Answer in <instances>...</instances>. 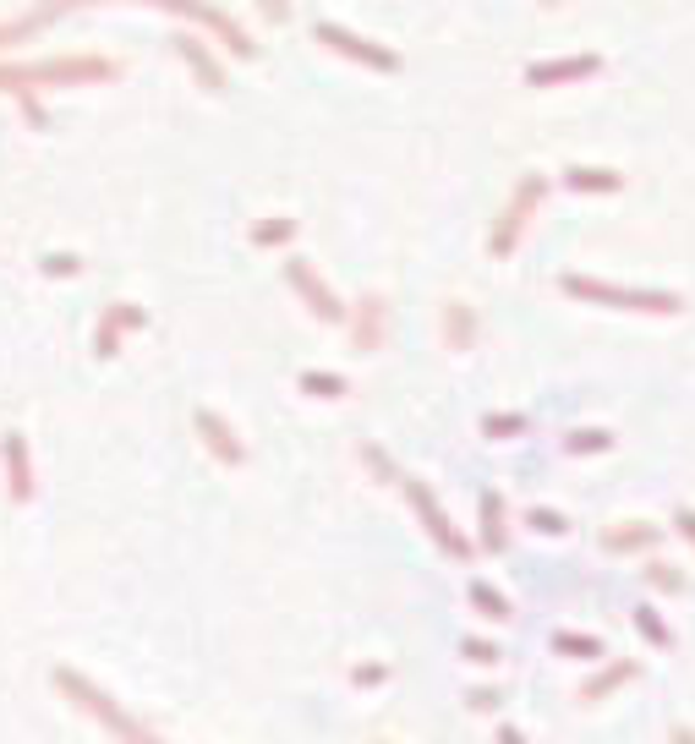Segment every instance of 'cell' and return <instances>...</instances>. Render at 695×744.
I'll return each mask as SVG.
<instances>
[{
  "mask_svg": "<svg viewBox=\"0 0 695 744\" xmlns=\"http://www.w3.org/2000/svg\"><path fill=\"white\" fill-rule=\"evenodd\" d=\"M55 690H61L66 701L77 706V712L99 717V723L110 728V734L121 739V744H165V739L154 734V728H143V723H137L132 712H121V706H115V701H110V695L99 690L94 679H83V673H77V668H55Z\"/></svg>",
  "mask_w": 695,
  "mask_h": 744,
  "instance_id": "cell-1",
  "label": "cell"
},
{
  "mask_svg": "<svg viewBox=\"0 0 695 744\" xmlns=\"http://www.w3.org/2000/svg\"><path fill=\"white\" fill-rule=\"evenodd\" d=\"M564 296L619 307V312H657V318H674L685 307L674 290H630V285H608V279H586V274H564Z\"/></svg>",
  "mask_w": 695,
  "mask_h": 744,
  "instance_id": "cell-2",
  "label": "cell"
},
{
  "mask_svg": "<svg viewBox=\"0 0 695 744\" xmlns=\"http://www.w3.org/2000/svg\"><path fill=\"white\" fill-rule=\"evenodd\" d=\"M72 6H94V0H50V6H39V22H55L61 11H72ZM148 6H159V11H181V17L203 22V28H208V33H219V39H225V50H230V55H241V61H252V55H258V44H252L247 33H241L236 22L225 17V11L203 6V0H148Z\"/></svg>",
  "mask_w": 695,
  "mask_h": 744,
  "instance_id": "cell-3",
  "label": "cell"
},
{
  "mask_svg": "<svg viewBox=\"0 0 695 744\" xmlns=\"http://www.w3.org/2000/svg\"><path fill=\"white\" fill-rule=\"evenodd\" d=\"M542 197H548V176H537V170H526V176L515 181V192H509L504 214H498L493 236H488V252H493V258H509V252L520 247V236H526L531 214H537V208H542Z\"/></svg>",
  "mask_w": 695,
  "mask_h": 744,
  "instance_id": "cell-4",
  "label": "cell"
},
{
  "mask_svg": "<svg viewBox=\"0 0 695 744\" xmlns=\"http://www.w3.org/2000/svg\"><path fill=\"white\" fill-rule=\"evenodd\" d=\"M312 39H318L323 50L356 61V66H373V72H400V55L389 50V44H373V39H362V33L340 28V22H318V28H312Z\"/></svg>",
  "mask_w": 695,
  "mask_h": 744,
  "instance_id": "cell-5",
  "label": "cell"
},
{
  "mask_svg": "<svg viewBox=\"0 0 695 744\" xmlns=\"http://www.w3.org/2000/svg\"><path fill=\"white\" fill-rule=\"evenodd\" d=\"M285 285H291L296 296L307 301V312H312L318 323H345V312H351V307H345V301L334 296L329 285H323V274L312 269L307 258H285Z\"/></svg>",
  "mask_w": 695,
  "mask_h": 744,
  "instance_id": "cell-6",
  "label": "cell"
},
{
  "mask_svg": "<svg viewBox=\"0 0 695 744\" xmlns=\"http://www.w3.org/2000/svg\"><path fill=\"white\" fill-rule=\"evenodd\" d=\"M405 498H411V509L422 515V526H427V537L438 542L444 553H455V558H466L471 548H466V537H460L455 526H449V515H444V504L433 498V487L427 482H416V476H405Z\"/></svg>",
  "mask_w": 695,
  "mask_h": 744,
  "instance_id": "cell-7",
  "label": "cell"
},
{
  "mask_svg": "<svg viewBox=\"0 0 695 744\" xmlns=\"http://www.w3.org/2000/svg\"><path fill=\"white\" fill-rule=\"evenodd\" d=\"M39 77L44 88H77V83H110V77H121V66L104 61V55H61V61H44Z\"/></svg>",
  "mask_w": 695,
  "mask_h": 744,
  "instance_id": "cell-8",
  "label": "cell"
},
{
  "mask_svg": "<svg viewBox=\"0 0 695 744\" xmlns=\"http://www.w3.org/2000/svg\"><path fill=\"white\" fill-rule=\"evenodd\" d=\"M192 427H198L203 449H208V455H214L219 465H247V444H241V438H236V427H230L219 411L198 405V411H192Z\"/></svg>",
  "mask_w": 695,
  "mask_h": 744,
  "instance_id": "cell-9",
  "label": "cell"
},
{
  "mask_svg": "<svg viewBox=\"0 0 695 744\" xmlns=\"http://www.w3.org/2000/svg\"><path fill=\"white\" fill-rule=\"evenodd\" d=\"M351 345L362 356H373V351H384V334H389V301L384 296H362L351 312Z\"/></svg>",
  "mask_w": 695,
  "mask_h": 744,
  "instance_id": "cell-10",
  "label": "cell"
},
{
  "mask_svg": "<svg viewBox=\"0 0 695 744\" xmlns=\"http://www.w3.org/2000/svg\"><path fill=\"white\" fill-rule=\"evenodd\" d=\"M148 323V312L143 307H132V301H110V312L99 318V334H94V351L110 362V356H121V334L126 329H143Z\"/></svg>",
  "mask_w": 695,
  "mask_h": 744,
  "instance_id": "cell-11",
  "label": "cell"
},
{
  "mask_svg": "<svg viewBox=\"0 0 695 744\" xmlns=\"http://www.w3.org/2000/svg\"><path fill=\"white\" fill-rule=\"evenodd\" d=\"M602 72V55H564V61H537L526 72L531 88H559V83H581V77Z\"/></svg>",
  "mask_w": 695,
  "mask_h": 744,
  "instance_id": "cell-12",
  "label": "cell"
},
{
  "mask_svg": "<svg viewBox=\"0 0 695 744\" xmlns=\"http://www.w3.org/2000/svg\"><path fill=\"white\" fill-rule=\"evenodd\" d=\"M0 455H6V487L17 504H28L33 498V460H28V438L22 433H6L0 438Z\"/></svg>",
  "mask_w": 695,
  "mask_h": 744,
  "instance_id": "cell-13",
  "label": "cell"
},
{
  "mask_svg": "<svg viewBox=\"0 0 695 744\" xmlns=\"http://www.w3.org/2000/svg\"><path fill=\"white\" fill-rule=\"evenodd\" d=\"M176 55L192 66V77H198V83H203L208 93H225V66H219L214 55H208V44H203V39L181 33V39H176Z\"/></svg>",
  "mask_w": 695,
  "mask_h": 744,
  "instance_id": "cell-14",
  "label": "cell"
},
{
  "mask_svg": "<svg viewBox=\"0 0 695 744\" xmlns=\"http://www.w3.org/2000/svg\"><path fill=\"white\" fill-rule=\"evenodd\" d=\"M477 307L471 301H444V345L449 351H477Z\"/></svg>",
  "mask_w": 695,
  "mask_h": 744,
  "instance_id": "cell-15",
  "label": "cell"
},
{
  "mask_svg": "<svg viewBox=\"0 0 695 744\" xmlns=\"http://www.w3.org/2000/svg\"><path fill=\"white\" fill-rule=\"evenodd\" d=\"M482 548L504 553V498L498 493H482Z\"/></svg>",
  "mask_w": 695,
  "mask_h": 744,
  "instance_id": "cell-16",
  "label": "cell"
},
{
  "mask_svg": "<svg viewBox=\"0 0 695 744\" xmlns=\"http://www.w3.org/2000/svg\"><path fill=\"white\" fill-rule=\"evenodd\" d=\"M564 181L575 186V192H619L624 176L619 170H592V165H575V170H564Z\"/></svg>",
  "mask_w": 695,
  "mask_h": 744,
  "instance_id": "cell-17",
  "label": "cell"
},
{
  "mask_svg": "<svg viewBox=\"0 0 695 744\" xmlns=\"http://www.w3.org/2000/svg\"><path fill=\"white\" fill-rule=\"evenodd\" d=\"M663 537L657 526H646V520H635V526H624V531H608V553H635V548H652V542Z\"/></svg>",
  "mask_w": 695,
  "mask_h": 744,
  "instance_id": "cell-18",
  "label": "cell"
},
{
  "mask_svg": "<svg viewBox=\"0 0 695 744\" xmlns=\"http://www.w3.org/2000/svg\"><path fill=\"white\" fill-rule=\"evenodd\" d=\"M471 608H477L488 624H504V619H509V602L498 597V591L488 586V580H471Z\"/></svg>",
  "mask_w": 695,
  "mask_h": 744,
  "instance_id": "cell-19",
  "label": "cell"
},
{
  "mask_svg": "<svg viewBox=\"0 0 695 744\" xmlns=\"http://www.w3.org/2000/svg\"><path fill=\"white\" fill-rule=\"evenodd\" d=\"M296 383H301V394H312V400H340V394L351 389L340 372H301Z\"/></svg>",
  "mask_w": 695,
  "mask_h": 744,
  "instance_id": "cell-20",
  "label": "cell"
},
{
  "mask_svg": "<svg viewBox=\"0 0 695 744\" xmlns=\"http://www.w3.org/2000/svg\"><path fill=\"white\" fill-rule=\"evenodd\" d=\"M296 236V219H263V225H252V247H280V241Z\"/></svg>",
  "mask_w": 695,
  "mask_h": 744,
  "instance_id": "cell-21",
  "label": "cell"
},
{
  "mask_svg": "<svg viewBox=\"0 0 695 744\" xmlns=\"http://www.w3.org/2000/svg\"><path fill=\"white\" fill-rule=\"evenodd\" d=\"M602 449H613V433H602V427H592V433H570V455H602Z\"/></svg>",
  "mask_w": 695,
  "mask_h": 744,
  "instance_id": "cell-22",
  "label": "cell"
},
{
  "mask_svg": "<svg viewBox=\"0 0 695 744\" xmlns=\"http://www.w3.org/2000/svg\"><path fill=\"white\" fill-rule=\"evenodd\" d=\"M526 526H531V531H542V537H564V531H570V520H564L559 509H531Z\"/></svg>",
  "mask_w": 695,
  "mask_h": 744,
  "instance_id": "cell-23",
  "label": "cell"
},
{
  "mask_svg": "<svg viewBox=\"0 0 695 744\" xmlns=\"http://www.w3.org/2000/svg\"><path fill=\"white\" fill-rule=\"evenodd\" d=\"M33 28H44L39 22V11H28V17H17V22H0V50H11V44H22Z\"/></svg>",
  "mask_w": 695,
  "mask_h": 744,
  "instance_id": "cell-24",
  "label": "cell"
},
{
  "mask_svg": "<svg viewBox=\"0 0 695 744\" xmlns=\"http://www.w3.org/2000/svg\"><path fill=\"white\" fill-rule=\"evenodd\" d=\"M39 269L55 274V279H72V274H83V258H72V252H50V258H39Z\"/></svg>",
  "mask_w": 695,
  "mask_h": 744,
  "instance_id": "cell-25",
  "label": "cell"
},
{
  "mask_svg": "<svg viewBox=\"0 0 695 744\" xmlns=\"http://www.w3.org/2000/svg\"><path fill=\"white\" fill-rule=\"evenodd\" d=\"M526 416H488V422H482V433L488 438H515V433H526Z\"/></svg>",
  "mask_w": 695,
  "mask_h": 744,
  "instance_id": "cell-26",
  "label": "cell"
},
{
  "mask_svg": "<svg viewBox=\"0 0 695 744\" xmlns=\"http://www.w3.org/2000/svg\"><path fill=\"white\" fill-rule=\"evenodd\" d=\"M362 465H367V471H378L384 482H400V476H395V460H389L378 444H362Z\"/></svg>",
  "mask_w": 695,
  "mask_h": 744,
  "instance_id": "cell-27",
  "label": "cell"
},
{
  "mask_svg": "<svg viewBox=\"0 0 695 744\" xmlns=\"http://www.w3.org/2000/svg\"><path fill=\"white\" fill-rule=\"evenodd\" d=\"M630 673H635V668H630V662H619V668H608V673H602V679H597V684H586V701H597V695H608V690H613V684H624V679H630Z\"/></svg>",
  "mask_w": 695,
  "mask_h": 744,
  "instance_id": "cell-28",
  "label": "cell"
},
{
  "mask_svg": "<svg viewBox=\"0 0 695 744\" xmlns=\"http://www.w3.org/2000/svg\"><path fill=\"white\" fill-rule=\"evenodd\" d=\"M553 646H559V651H575V657H602V646L592 641V635H553Z\"/></svg>",
  "mask_w": 695,
  "mask_h": 744,
  "instance_id": "cell-29",
  "label": "cell"
},
{
  "mask_svg": "<svg viewBox=\"0 0 695 744\" xmlns=\"http://www.w3.org/2000/svg\"><path fill=\"white\" fill-rule=\"evenodd\" d=\"M635 624H641V630H646V635H652V641H657V646H663V641H668V630H663V619H657V613H652V608H635Z\"/></svg>",
  "mask_w": 695,
  "mask_h": 744,
  "instance_id": "cell-30",
  "label": "cell"
},
{
  "mask_svg": "<svg viewBox=\"0 0 695 744\" xmlns=\"http://www.w3.org/2000/svg\"><path fill=\"white\" fill-rule=\"evenodd\" d=\"M258 11L269 22H291V0H258Z\"/></svg>",
  "mask_w": 695,
  "mask_h": 744,
  "instance_id": "cell-31",
  "label": "cell"
},
{
  "mask_svg": "<svg viewBox=\"0 0 695 744\" xmlns=\"http://www.w3.org/2000/svg\"><path fill=\"white\" fill-rule=\"evenodd\" d=\"M652 580H657L663 591H679V586H685V575H674L668 564H652Z\"/></svg>",
  "mask_w": 695,
  "mask_h": 744,
  "instance_id": "cell-32",
  "label": "cell"
},
{
  "mask_svg": "<svg viewBox=\"0 0 695 744\" xmlns=\"http://www.w3.org/2000/svg\"><path fill=\"white\" fill-rule=\"evenodd\" d=\"M674 526H679V537H690V542H695V509H679Z\"/></svg>",
  "mask_w": 695,
  "mask_h": 744,
  "instance_id": "cell-33",
  "label": "cell"
},
{
  "mask_svg": "<svg viewBox=\"0 0 695 744\" xmlns=\"http://www.w3.org/2000/svg\"><path fill=\"white\" fill-rule=\"evenodd\" d=\"M466 651H471V657H477V662H498V651H493L488 641H466Z\"/></svg>",
  "mask_w": 695,
  "mask_h": 744,
  "instance_id": "cell-34",
  "label": "cell"
},
{
  "mask_svg": "<svg viewBox=\"0 0 695 744\" xmlns=\"http://www.w3.org/2000/svg\"><path fill=\"white\" fill-rule=\"evenodd\" d=\"M674 744H695V734H690V728H679V734H674Z\"/></svg>",
  "mask_w": 695,
  "mask_h": 744,
  "instance_id": "cell-35",
  "label": "cell"
},
{
  "mask_svg": "<svg viewBox=\"0 0 695 744\" xmlns=\"http://www.w3.org/2000/svg\"><path fill=\"white\" fill-rule=\"evenodd\" d=\"M542 6H570V0H542Z\"/></svg>",
  "mask_w": 695,
  "mask_h": 744,
  "instance_id": "cell-36",
  "label": "cell"
}]
</instances>
